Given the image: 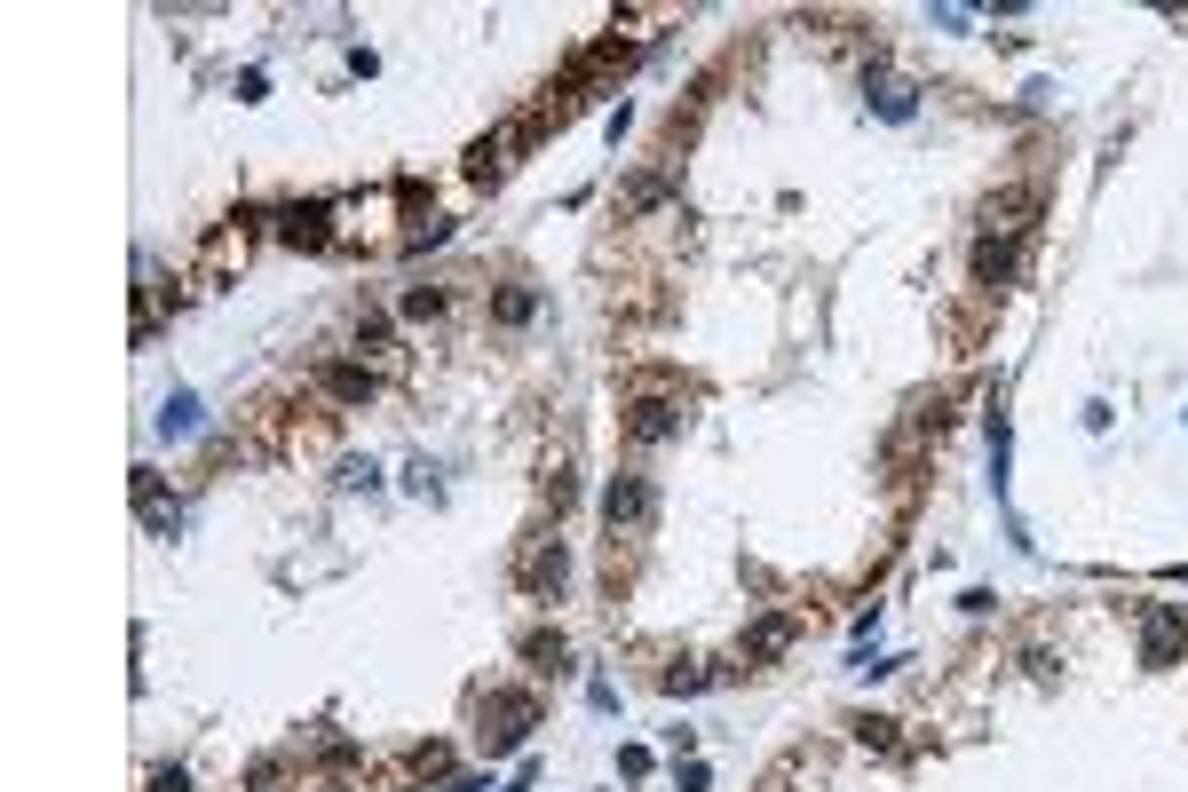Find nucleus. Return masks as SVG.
<instances>
[{"mask_svg": "<svg viewBox=\"0 0 1188 792\" xmlns=\"http://www.w3.org/2000/svg\"><path fill=\"white\" fill-rule=\"evenodd\" d=\"M602 523H610V555H619V539H650L658 491H650V476H642V468H626V476L602 484Z\"/></svg>", "mask_w": 1188, "mask_h": 792, "instance_id": "obj_1", "label": "nucleus"}, {"mask_svg": "<svg viewBox=\"0 0 1188 792\" xmlns=\"http://www.w3.org/2000/svg\"><path fill=\"white\" fill-rule=\"evenodd\" d=\"M531 730H539V698H531V689H492V698H484V753H492V761L523 753Z\"/></svg>", "mask_w": 1188, "mask_h": 792, "instance_id": "obj_2", "label": "nucleus"}, {"mask_svg": "<svg viewBox=\"0 0 1188 792\" xmlns=\"http://www.w3.org/2000/svg\"><path fill=\"white\" fill-rule=\"evenodd\" d=\"M682 428H690V405H682V396H634V405H626V444H634V452L673 444Z\"/></svg>", "mask_w": 1188, "mask_h": 792, "instance_id": "obj_3", "label": "nucleus"}, {"mask_svg": "<svg viewBox=\"0 0 1188 792\" xmlns=\"http://www.w3.org/2000/svg\"><path fill=\"white\" fill-rule=\"evenodd\" d=\"M563 579H570V547H563V539H531L523 563H516V586L531 594V603H555Z\"/></svg>", "mask_w": 1188, "mask_h": 792, "instance_id": "obj_4", "label": "nucleus"}, {"mask_svg": "<svg viewBox=\"0 0 1188 792\" xmlns=\"http://www.w3.org/2000/svg\"><path fill=\"white\" fill-rule=\"evenodd\" d=\"M1180 642H1188V610L1149 603V610H1141V666H1173Z\"/></svg>", "mask_w": 1188, "mask_h": 792, "instance_id": "obj_5", "label": "nucleus"}, {"mask_svg": "<svg viewBox=\"0 0 1188 792\" xmlns=\"http://www.w3.org/2000/svg\"><path fill=\"white\" fill-rule=\"evenodd\" d=\"M135 515H143V532H159V539L183 532V508L166 500V484H159L151 468H135Z\"/></svg>", "mask_w": 1188, "mask_h": 792, "instance_id": "obj_6", "label": "nucleus"}, {"mask_svg": "<svg viewBox=\"0 0 1188 792\" xmlns=\"http://www.w3.org/2000/svg\"><path fill=\"white\" fill-rule=\"evenodd\" d=\"M1014 261H1023V238H1006V230H982L974 238V278L982 286H1014Z\"/></svg>", "mask_w": 1188, "mask_h": 792, "instance_id": "obj_7", "label": "nucleus"}, {"mask_svg": "<svg viewBox=\"0 0 1188 792\" xmlns=\"http://www.w3.org/2000/svg\"><path fill=\"white\" fill-rule=\"evenodd\" d=\"M278 238L325 254V246H333V222H325V207H286V214H278Z\"/></svg>", "mask_w": 1188, "mask_h": 792, "instance_id": "obj_8", "label": "nucleus"}, {"mask_svg": "<svg viewBox=\"0 0 1188 792\" xmlns=\"http://www.w3.org/2000/svg\"><path fill=\"white\" fill-rule=\"evenodd\" d=\"M864 95H872V112H879V119H896V127L920 112V88H911V80H888V72L864 80Z\"/></svg>", "mask_w": 1188, "mask_h": 792, "instance_id": "obj_9", "label": "nucleus"}, {"mask_svg": "<svg viewBox=\"0 0 1188 792\" xmlns=\"http://www.w3.org/2000/svg\"><path fill=\"white\" fill-rule=\"evenodd\" d=\"M318 388L333 396V405H365V396L381 388V381H372V365H325V373H318Z\"/></svg>", "mask_w": 1188, "mask_h": 792, "instance_id": "obj_10", "label": "nucleus"}, {"mask_svg": "<svg viewBox=\"0 0 1188 792\" xmlns=\"http://www.w3.org/2000/svg\"><path fill=\"white\" fill-rule=\"evenodd\" d=\"M539 317V293L531 286H499L492 293V325H507V334H516V325H531Z\"/></svg>", "mask_w": 1188, "mask_h": 792, "instance_id": "obj_11", "label": "nucleus"}, {"mask_svg": "<svg viewBox=\"0 0 1188 792\" xmlns=\"http://www.w3.org/2000/svg\"><path fill=\"white\" fill-rule=\"evenodd\" d=\"M159 436H166V444H175V436H198V396H191V388H175V396L159 405Z\"/></svg>", "mask_w": 1188, "mask_h": 792, "instance_id": "obj_12", "label": "nucleus"}, {"mask_svg": "<svg viewBox=\"0 0 1188 792\" xmlns=\"http://www.w3.org/2000/svg\"><path fill=\"white\" fill-rule=\"evenodd\" d=\"M785 642H793V618H761L753 634H745V657H753V666H761V657H776Z\"/></svg>", "mask_w": 1188, "mask_h": 792, "instance_id": "obj_13", "label": "nucleus"}, {"mask_svg": "<svg viewBox=\"0 0 1188 792\" xmlns=\"http://www.w3.org/2000/svg\"><path fill=\"white\" fill-rule=\"evenodd\" d=\"M523 657H531L539 674H563V666H570V642H563V634H531V642H523Z\"/></svg>", "mask_w": 1188, "mask_h": 792, "instance_id": "obj_14", "label": "nucleus"}, {"mask_svg": "<svg viewBox=\"0 0 1188 792\" xmlns=\"http://www.w3.org/2000/svg\"><path fill=\"white\" fill-rule=\"evenodd\" d=\"M658 198H673V175H634V183H626V207H634V214L658 207Z\"/></svg>", "mask_w": 1188, "mask_h": 792, "instance_id": "obj_15", "label": "nucleus"}, {"mask_svg": "<svg viewBox=\"0 0 1188 792\" xmlns=\"http://www.w3.org/2000/svg\"><path fill=\"white\" fill-rule=\"evenodd\" d=\"M413 777H436V784H452V745H420V753H413Z\"/></svg>", "mask_w": 1188, "mask_h": 792, "instance_id": "obj_16", "label": "nucleus"}, {"mask_svg": "<svg viewBox=\"0 0 1188 792\" xmlns=\"http://www.w3.org/2000/svg\"><path fill=\"white\" fill-rule=\"evenodd\" d=\"M856 737H864L872 753H903V737H896V721H879V713H872V721H856Z\"/></svg>", "mask_w": 1188, "mask_h": 792, "instance_id": "obj_17", "label": "nucleus"}, {"mask_svg": "<svg viewBox=\"0 0 1188 792\" xmlns=\"http://www.w3.org/2000/svg\"><path fill=\"white\" fill-rule=\"evenodd\" d=\"M404 317H445V286H413L404 293Z\"/></svg>", "mask_w": 1188, "mask_h": 792, "instance_id": "obj_18", "label": "nucleus"}, {"mask_svg": "<svg viewBox=\"0 0 1188 792\" xmlns=\"http://www.w3.org/2000/svg\"><path fill=\"white\" fill-rule=\"evenodd\" d=\"M246 784H254V792H278V784H286V761H254Z\"/></svg>", "mask_w": 1188, "mask_h": 792, "instance_id": "obj_19", "label": "nucleus"}, {"mask_svg": "<svg viewBox=\"0 0 1188 792\" xmlns=\"http://www.w3.org/2000/svg\"><path fill=\"white\" fill-rule=\"evenodd\" d=\"M705 682H713V674H697V666H673V674H666L673 698H690V689H705Z\"/></svg>", "mask_w": 1188, "mask_h": 792, "instance_id": "obj_20", "label": "nucleus"}, {"mask_svg": "<svg viewBox=\"0 0 1188 792\" xmlns=\"http://www.w3.org/2000/svg\"><path fill=\"white\" fill-rule=\"evenodd\" d=\"M342 484H349V491H372V484H381V468H372V459H349Z\"/></svg>", "mask_w": 1188, "mask_h": 792, "instance_id": "obj_21", "label": "nucleus"}, {"mask_svg": "<svg viewBox=\"0 0 1188 792\" xmlns=\"http://www.w3.org/2000/svg\"><path fill=\"white\" fill-rule=\"evenodd\" d=\"M143 792H191V777H183V769H159V777H151Z\"/></svg>", "mask_w": 1188, "mask_h": 792, "instance_id": "obj_22", "label": "nucleus"}, {"mask_svg": "<svg viewBox=\"0 0 1188 792\" xmlns=\"http://www.w3.org/2000/svg\"><path fill=\"white\" fill-rule=\"evenodd\" d=\"M673 784H682V792H705V761H682V769H673Z\"/></svg>", "mask_w": 1188, "mask_h": 792, "instance_id": "obj_23", "label": "nucleus"}]
</instances>
